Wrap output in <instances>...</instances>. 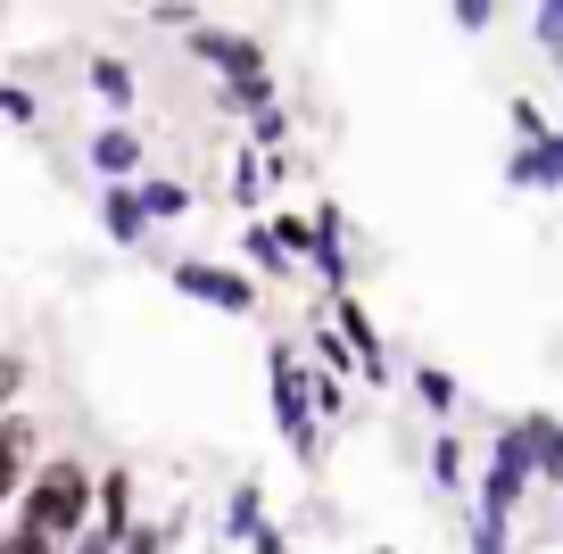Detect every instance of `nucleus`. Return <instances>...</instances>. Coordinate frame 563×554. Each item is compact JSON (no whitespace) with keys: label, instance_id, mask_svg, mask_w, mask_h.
Masks as SVG:
<instances>
[{"label":"nucleus","instance_id":"dca6fc26","mask_svg":"<svg viewBox=\"0 0 563 554\" xmlns=\"http://www.w3.org/2000/svg\"><path fill=\"white\" fill-rule=\"evenodd\" d=\"M0 554H58V546H51V538H34L25 521H9V530H0Z\"/></svg>","mask_w":563,"mask_h":554},{"label":"nucleus","instance_id":"4468645a","mask_svg":"<svg viewBox=\"0 0 563 554\" xmlns=\"http://www.w3.org/2000/svg\"><path fill=\"white\" fill-rule=\"evenodd\" d=\"M415 398L431 406V414H448V406H456V381H448L440 364H422V373H415Z\"/></svg>","mask_w":563,"mask_h":554},{"label":"nucleus","instance_id":"f03ea898","mask_svg":"<svg viewBox=\"0 0 563 554\" xmlns=\"http://www.w3.org/2000/svg\"><path fill=\"white\" fill-rule=\"evenodd\" d=\"M191 58L224 75V91H232V84H257V75H274V51H265L257 34H232V25H191Z\"/></svg>","mask_w":563,"mask_h":554},{"label":"nucleus","instance_id":"9d476101","mask_svg":"<svg viewBox=\"0 0 563 554\" xmlns=\"http://www.w3.org/2000/svg\"><path fill=\"white\" fill-rule=\"evenodd\" d=\"M224 530H232V538H257V530H265V497H257V488H232Z\"/></svg>","mask_w":563,"mask_h":554},{"label":"nucleus","instance_id":"39448f33","mask_svg":"<svg viewBox=\"0 0 563 554\" xmlns=\"http://www.w3.org/2000/svg\"><path fill=\"white\" fill-rule=\"evenodd\" d=\"M84 157L100 174H117V182H133V174H141V133H133V124H108V133H91Z\"/></svg>","mask_w":563,"mask_h":554},{"label":"nucleus","instance_id":"423d86ee","mask_svg":"<svg viewBox=\"0 0 563 554\" xmlns=\"http://www.w3.org/2000/svg\"><path fill=\"white\" fill-rule=\"evenodd\" d=\"M514 182H522V191H530V182H539V191H555V182H563V133H555V124H547V141L514 149Z\"/></svg>","mask_w":563,"mask_h":554},{"label":"nucleus","instance_id":"0eeeda50","mask_svg":"<svg viewBox=\"0 0 563 554\" xmlns=\"http://www.w3.org/2000/svg\"><path fill=\"white\" fill-rule=\"evenodd\" d=\"M100 224H108V241H117V248H141V241H150V224H141V199H133V182H108V199H100Z\"/></svg>","mask_w":563,"mask_h":554},{"label":"nucleus","instance_id":"a211bd4d","mask_svg":"<svg viewBox=\"0 0 563 554\" xmlns=\"http://www.w3.org/2000/svg\"><path fill=\"white\" fill-rule=\"evenodd\" d=\"M67 554H117V538H100V530H84V538H75V546Z\"/></svg>","mask_w":563,"mask_h":554},{"label":"nucleus","instance_id":"f257e3e1","mask_svg":"<svg viewBox=\"0 0 563 554\" xmlns=\"http://www.w3.org/2000/svg\"><path fill=\"white\" fill-rule=\"evenodd\" d=\"M9 521H25L34 538H51V546L67 554L75 538L91 530V464L84 455H42L34 480H25V497L9 505Z\"/></svg>","mask_w":563,"mask_h":554},{"label":"nucleus","instance_id":"f3484780","mask_svg":"<svg viewBox=\"0 0 563 554\" xmlns=\"http://www.w3.org/2000/svg\"><path fill=\"white\" fill-rule=\"evenodd\" d=\"M18 389H25V356H0V414L18 406Z\"/></svg>","mask_w":563,"mask_h":554},{"label":"nucleus","instance_id":"f8f14e48","mask_svg":"<svg viewBox=\"0 0 563 554\" xmlns=\"http://www.w3.org/2000/svg\"><path fill=\"white\" fill-rule=\"evenodd\" d=\"M249 241V265H257V274H290V257H282V241H274V224H249L241 232Z\"/></svg>","mask_w":563,"mask_h":554},{"label":"nucleus","instance_id":"20e7f679","mask_svg":"<svg viewBox=\"0 0 563 554\" xmlns=\"http://www.w3.org/2000/svg\"><path fill=\"white\" fill-rule=\"evenodd\" d=\"M34 455H42V431L25 414H0V505L25 497V480H34Z\"/></svg>","mask_w":563,"mask_h":554},{"label":"nucleus","instance_id":"9b49d317","mask_svg":"<svg viewBox=\"0 0 563 554\" xmlns=\"http://www.w3.org/2000/svg\"><path fill=\"white\" fill-rule=\"evenodd\" d=\"M431 480H440V488H464V439H456V431L431 439Z\"/></svg>","mask_w":563,"mask_h":554},{"label":"nucleus","instance_id":"2eb2a0df","mask_svg":"<svg viewBox=\"0 0 563 554\" xmlns=\"http://www.w3.org/2000/svg\"><path fill=\"white\" fill-rule=\"evenodd\" d=\"M0 117H9V124H34V117H42V100H34L25 84H0Z\"/></svg>","mask_w":563,"mask_h":554},{"label":"nucleus","instance_id":"1a4fd4ad","mask_svg":"<svg viewBox=\"0 0 563 554\" xmlns=\"http://www.w3.org/2000/svg\"><path fill=\"white\" fill-rule=\"evenodd\" d=\"M84 75H91V91H100V100L117 108V117H124V108L141 100V84H133V67H124V58H91Z\"/></svg>","mask_w":563,"mask_h":554},{"label":"nucleus","instance_id":"ddd939ff","mask_svg":"<svg viewBox=\"0 0 563 554\" xmlns=\"http://www.w3.org/2000/svg\"><path fill=\"white\" fill-rule=\"evenodd\" d=\"M166 538H175V521H133L117 538V554H166Z\"/></svg>","mask_w":563,"mask_h":554},{"label":"nucleus","instance_id":"7ed1b4c3","mask_svg":"<svg viewBox=\"0 0 563 554\" xmlns=\"http://www.w3.org/2000/svg\"><path fill=\"white\" fill-rule=\"evenodd\" d=\"M175 290H183V298H208V307H224V314H249V307H257V281H249V274H224V265H208V257H183V265H175Z\"/></svg>","mask_w":563,"mask_h":554},{"label":"nucleus","instance_id":"6e6552de","mask_svg":"<svg viewBox=\"0 0 563 554\" xmlns=\"http://www.w3.org/2000/svg\"><path fill=\"white\" fill-rule=\"evenodd\" d=\"M133 199H141V224H175V215L191 208V191H183V182H158V174H141Z\"/></svg>","mask_w":563,"mask_h":554}]
</instances>
